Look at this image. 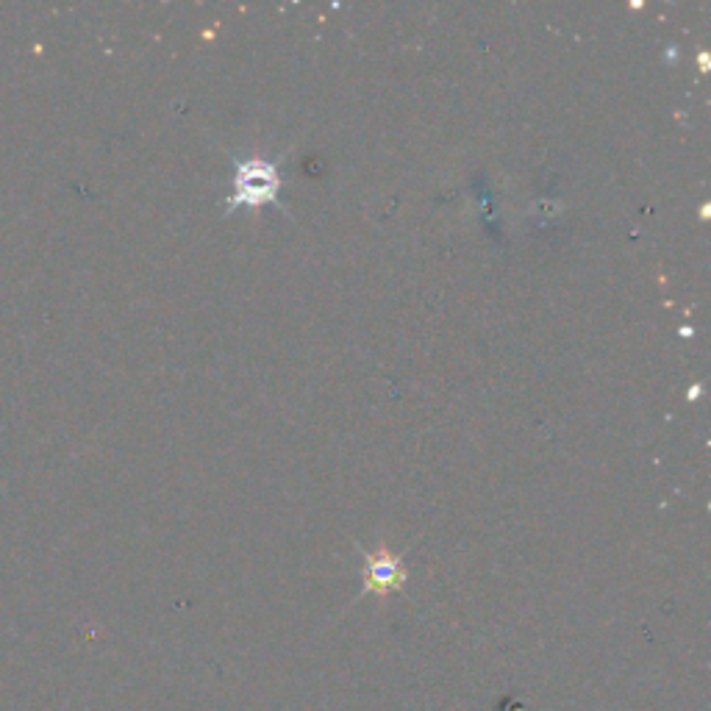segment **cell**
<instances>
[{"label":"cell","mask_w":711,"mask_h":711,"mask_svg":"<svg viewBox=\"0 0 711 711\" xmlns=\"http://www.w3.org/2000/svg\"><path fill=\"white\" fill-rule=\"evenodd\" d=\"M278 173L270 162L264 159H248V162H239L237 173V192L231 198V209L234 206H262V203H275L278 195Z\"/></svg>","instance_id":"1"},{"label":"cell","mask_w":711,"mask_h":711,"mask_svg":"<svg viewBox=\"0 0 711 711\" xmlns=\"http://www.w3.org/2000/svg\"><path fill=\"white\" fill-rule=\"evenodd\" d=\"M400 567L395 559H389L387 553H381L378 559H370V567H367V581L373 589H387L392 584H398Z\"/></svg>","instance_id":"2"}]
</instances>
